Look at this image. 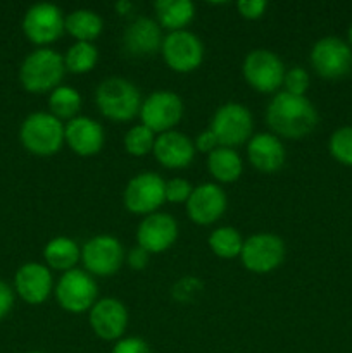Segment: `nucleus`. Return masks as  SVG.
Segmentation results:
<instances>
[{"instance_id": "nucleus-1", "label": "nucleus", "mask_w": 352, "mask_h": 353, "mask_svg": "<svg viewBox=\"0 0 352 353\" xmlns=\"http://www.w3.org/2000/svg\"><path fill=\"white\" fill-rule=\"evenodd\" d=\"M266 123L276 137L300 140L316 128L317 110L306 95L280 92L266 107Z\"/></svg>"}, {"instance_id": "nucleus-2", "label": "nucleus", "mask_w": 352, "mask_h": 353, "mask_svg": "<svg viewBox=\"0 0 352 353\" xmlns=\"http://www.w3.org/2000/svg\"><path fill=\"white\" fill-rule=\"evenodd\" d=\"M95 102L100 112L110 121H131L140 114V90L130 79L121 76H110L102 79L95 90Z\"/></svg>"}, {"instance_id": "nucleus-3", "label": "nucleus", "mask_w": 352, "mask_h": 353, "mask_svg": "<svg viewBox=\"0 0 352 353\" xmlns=\"http://www.w3.org/2000/svg\"><path fill=\"white\" fill-rule=\"evenodd\" d=\"M64 74V55L43 47L37 48L24 59L19 69V81L28 92L45 93L61 86Z\"/></svg>"}, {"instance_id": "nucleus-4", "label": "nucleus", "mask_w": 352, "mask_h": 353, "mask_svg": "<svg viewBox=\"0 0 352 353\" xmlns=\"http://www.w3.org/2000/svg\"><path fill=\"white\" fill-rule=\"evenodd\" d=\"M21 143L28 152L40 157L57 154L64 141V124L50 112H33L23 121Z\"/></svg>"}, {"instance_id": "nucleus-5", "label": "nucleus", "mask_w": 352, "mask_h": 353, "mask_svg": "<svg viewBox=\"0 0 352 353\" xmlns=\"http://www.w3.org/2000/svg\"><path fill=\"white\" fill-rule=\"evenodd\" d=\"M209 130L216 134L219 147L235 148L252 138L254 117L251 110L238 102H228L217 107L211 119Z\"/></svg>"}, {"instance_id": "nucleus-6", "label": "nucleus", "mask_w": 352, "mask_h": 353, "mask_svg": "<svg viewBox=\"0 0 352 353\" xmlns=\"http://www.w3.org/2000/svg\"><path fill=\"white\" fill-rule=\"evenodd\" d=\"M285 241L275 233H255L244 240L240 261L254 274H268L285 261Z\"/></svg>"}, {"instance_id": "nucleus-7", "label": "nucleus", "mask_w": 352, "mask_h": 353, "mask_svg": "<svg viewBox=\"0 0 352 353\" xmlns=\"http://www.w3.org/2000/svg\"><path fill=\"white\" fill-rule=\"evenodd\" d=\"M242 72L252 88L261 93H273L283 85L286 69L278 54L268 48H255L245 55Z\"/></svg>"}, {"instance_id": "nucleus-8", "label": "nucleus", "mask_w": 352, "mask_h": 353, "mask_svg": "<svg viewBox=\"0 0 352 353\" xmlns=\"http://www.w3.org/2000/svg\"><path fill=\"white\" fill-rule=\"evenodd\" d=\"M183 100L171 90H157L141 102L140 119L144 126L155 134L168 133L176 128L183 117Z\"/></svg>"}, {"instance_id": "nucleus-9", "label": "nucleus", "mask_w": 352, "mask_h": 353, "mask_svg": "<svg viewBox=\"0 0 352 353\" xmlns=\"http://www.w3.org/2000/svg\"><path fill=\"white\" fill-rule=\"evenodd\" d=\"M97 283L81 269L62 272L61 279L55 285V299L61 309L71 314H81L92 309L97 302Z\"/></svg>"}, {"instance_id": "nucleus-10", "label": "nucleus", "mask_w": 352, "mask_h": 353, "mask_svg": "<svg viewBox=\"0 0 352 353\" xmlns=\"http://www.w3.org/2000/svg\"><path fill=\"white\" fill-rule=\"evenodd\" d=\"M81 262L90 276L109 278L124 264V248L113 234H97L81 247Z\"/></svg>"}, {"instance_id": "nucleus-11", "label": "nucleus", "mask_w": 352, "mask_h": 353, "mask_svg": "<svg viewBox=\"0 0 352 353\" xmlns=\"http://www.w3.org/2000/svg\"><path fill=\"white\" fill-rule=\"evenodd\" d=\"M166 181L157 172L145 171L128 181L123 193V203L131 214L148 216L157 212L166 202Z\"/></svg>"}, {"instance_id": "nucleus-12", "label": "nucleus", "mask_w": 352, "mask_h": 353, "mask_svg": "<svg viewBox=\"0 0 352 353\" xmlns=\"http://www.w3.org/2000/svg\"><path fill=\"white\" fill-rule=\"evenodd\" d=\"M23 31L31 43L43 48L64 34L66 16L55 3H35L24 14Z\"/></svg>"}, {"instance_id": "nucleus-13", "label": "nucleus", "mask_w": 352, "mask_h": 353, "mask_svg": "<svg viewBox=\"0 0 352 353\" xmlns=\"http://www.w3.org/2000/svg\"><path fill=\"white\" fill-rule=\"evenodd\" d=\"M311 65L324 79L344 78L352 69V48L338 37H323L311 48Z\"/></svg>"}, {"instance_id": "nucleus-14", "label": "nucleus", "mask_w": 352, "mask_h": 353, "mask_svg": "<svg viewBox=\"0 0 352 353\" xmlns=\"http://www.w3.org/2000/svg\"><path fill=\"white\" fill-rule=\"evenodd\" d=\"M162 59L176 72H192L202 64L204 43L188 30L171 31L162 40Z\"/></svg>"}, {"instance_id": "nucleus-15", "label": "nucleus", "mask_w": 352, "mask_h": 353, "mask_svg": "<svg viewBox=\"0 0 352 353\" xmlns=\"http://www.w3.org/2000/svg\"><path fill=\"white\" fill-rule=\"evenodd\" d=\"M178 240V223L171 214L154 212L145 216L137 228L138 247L148 254H162Z\"/></svg>"}, {"instance_id": "nucleus-16", "label": "nucleus", "mask_w": 352, "mask_h": 353, "mask_svg": "<svg viewBox=\"0 0 352 353\" xmlns=\"http://www.w3.org/2000/svg\"><path fill=\"white\" fill-rule=\"evenodd\" d=\"M90 327L104 341H117L128 327V310L121 300L100 299L90 309Z\"/></svg>"}, {"instance_id": "nucleus-17", "label": "nucleus", "mask_w": 352, "mask_h": 353, "mask_svg": "<svg viewBox=\"0 0 352 353\" xmlns=\"http://www.w3.org/2000/svg\"><path fill=\"white\" fill-rule=\"evenodd\" d=\"M226 205L228 199L224 190L217 183H204L195 186L186 200V214L190 221L199 226H209L223 217Z\"/></svg>"}, {"instance_id": "nucleus-18", "label": "nucleus", "mask_w": 352, "mask_h": 353, "mask_svg": "<svg viewBox=\"0 0 352 353\" xmlns=\"http://www.w3.org/2000/svg\"><path fill=\"white\" fill-rule=\"evenodd\" d=\"M64 141L79 157H92L104 148L106 133L102 124L86 116L68 121L64 126Z\"/></svg>"}, {"instance_id": "nucleus-19", "label": "nucleus", "mask_w": 352, "mask_h": 353, "mask_svg": "<svg viewBox=\"0 0 352 353\" xmlns=\"http://www.w3.org/2000/svg\"><path fill=\"white\" fill-rule=\"evenodd\" d=\"M16 292L30 305H40L50 296L54 290V279L47 265L38 262H28L21 265L14 278Z\"/></svg>"}, {"instance_id": "nucleus-20", "label": "nucleus", "mask_w": 352, "mask_h": 353, "mask_svg": "<svg viewBox=\"0 0 352 353\" xmlns=\"http://www.w3.org/2000/svg\"><path fill=\"white\" fill-rule=\"evenodd\" d=\"M162 30L157 21L140 16L131 21L123 34L124 50L133 57L154 55L162 47Z\"/></svg>"}, {"instance_id": "nucleus-21", "label": "nucleus", "mask_w": 352, "mask_h": 353, "mask_svg": "<svg viewBox=\"0 0 352 353\" xmlns=\"http://www.w3.org/2000/svg\"><path fill=\"white\" fill-rule=\"evenodd\" d=\"M195 145L182 131H168L155 137L154 150L157 162L168 169H183L190 165L195 157Z\"/></svg>"}, {"instance_id": "nucleus-22", "label": "nucleus", "mask_w": 352, "mask_h": 353, "mask_svg": "<svg viewBox=\"0 0 352 353\" xmlns=\"http://www.w3.org/2000/svg\"><path fill=\"white\" fill-rule=\"evenodd\" d=\"M247 159L257 171L276 172L285 165L286 152L276 134L257 133L247 141Z\"/></svg>"}, {"instance_id": "nucleus-23", "label": "nucleus", "mask_w": 352, "mask_h": 353, "mask_svg": "<svg viewBox=\"0 0 352 353\" xmlns=\"http://www.w3.org/2000/svg\"><path fill=\"white\" fill-rule=\"evenodd\" d=\"M43 257L48 269L68 272L76 269V264L81 261V248L71 238L55 236L45 245Z\"/></svg>"}, {"instance_id": "nucleus-24", "label": "nucleus", "mask_w": 352, "mask_h": 353, "mask_svg": "<svg viewBox=\"0 0 352 353\" xmlns=\"http://www.w3.org/2000/svg\"><path fill=\"white\" fill-rule=\"evenodd\" d=\"M159 26L171 31L185 30L195 16V3L190 0H157L154 3Z\"/></svg>"}, {"instance_id": "nucleus-25", "label": "nucleus", "mask_w": 352, "mask_h": 353, "mask_svg": "<svg viewBox=\"0 0 352 353\" xmlns=\"http://www.w3.org/2000/svg\"><path fill=\"white\" fill-rule=\"evenodd\" d=\"M207 168L217 183H235L244 172V161L235 148L217 147L207 155Z\"/></svg>"}, {"instance_id": "nucleus-26", "label": "nucleus", "mask_w": 352, "mask_h": 353, "mask_svg": "<svg viewBox=\"0 0 352 353\" xmlns=\"http://www.w3.org/2000/svg\"><path fill=\"white\" fill-rule=\"evenodd\" d=\"M104 21L95 10L76 9L66 16V31L76 41H90L92 43L102 33Z\"/></svg>"}, {"instance_id": "nucleus-27", "label": "nucleus", "mask_w": 352, "mask_h": 353, "mask_svg": "<svg viewBox=\"0 0 352 353\" xmlns=\"http://www.w3.org/2000/svg\"><path fill=\"white\" fill-rule=\"evenodd\" d=\"M48 109L52 116L57 119H75L78 117L79 109H81V95L72 86H57L52 90L48 97Z\"/></svg>"}, {"instance_id": "nucleus-28", "label": "nucleus", "mask_w": 352, "mask_h": 353, "mask_svg": "<svg viewBox=\"0 0 352 353\" xmlns=\"http://www.w3.org/2000/svg\"><path fill=\"white\" fill-rule=\"evenodd\" d=\"M207 243H209L211 252L219 259H235L240 257L244 238L235 228L221 226L209 234Z\"/></svg>"}, {"instance_id": "nucleus-29", "label": "nucleus", "mask_w": 352, "mask_h": 353, "mask_svg": "<svg viewBox=\"0 0 352 353\" xmlns=\"http://www.w3.org/2000/svg\"><path fill=\"white\" fill-rule=\"evenodd\" d=\"M97 61H99V50L90 41H75L64 55L66 71L72 72V74L90 72L95 68Z\"/></svg>"}, {"instance_id": "nucleus-30", "label": "nucleus", "mask_w": 352, "mask_h": 353, "mask_svg": "<svg viewBox=\"0 0 352 353\" xmlns=\"http://www.w3.org/2000/svg\"><path fill=\"white\" fill-rule=\"evenodd\" d=\"M155 137L157 134L148 130L147 126H144V124L131 126L124 134V150L133 155V157H144V155L150 154L154 150Z\"/></svg>"}, {"instance_id": "nucleus-31", "label": "nucleus", "mask_w": 352, "mask_h": 353, "mask_svg": "<svg viewBox=\"0 0 352 353\" xmlns=\"http://www.w3.org/2000/svg\"><path fill=\"white\" fill-rule=\"evenodd\" d=\"M331 157L340 164L352 168V126L338 128L328 141Z\"/></svg>"}, {"instance_id": "nucleus-32", "label": "nucleus", "mask_w": 352, "mask_h": 353, "mask_svg": "<svg viewBox=\"0 0 352 353\" xmlns=\"http://www.w3.org/2000/svg\"><path fill=\"white\" fill-rule=\"evenodd\" d=\"M200 292H202V283H200V279L193 278V276H183V278H179L173 285L171 295L176 302L190 303L200 295Z\"/></svg>"}, {"instance_id": "nucleus-33", "label": "nucleus", "mask_w": 352, "mask_h": 353, "mask_svg": "<svg viewBox=\"0 0 352 353\" xmlns=\"http://www.w3.org/2000/svg\"><path fill=\"white\" fill-rule=\"evenodd\" d=\"M309 72L304 68H299V65H293L289 71L285 72V78H283V92L292 93V95H306L307 88H309Z\"/></svg>"}, {"instance_id": "nucleus-34", "label": "nucleus", "mask_w": 352, "mask_h": 353, "mask_svg": "<svg viewBox=\"0 0 352 353\" xmlns=\"http://www.w3.org/2000/svg\"><path fill=\"white\" fill-rule=\"evenodd\" d=\"M164 192H166V202L186 203V200H188L190 195H192L193 186L190 185L186 179L173 178L169 179V181H166Z\"/></svg>"}, {"instance_id": "nucleus-35", "label": "nucleus", "mask_w": 352, "mask_h": 353, "mask_svg": "<svg viewBox=\"0 0 352 353\" xmlns=\"http://www.w3.org/2000/svg\"><path fill=\"white\" fill-rule=\"evenodd\" d=\"M110 353H152V350L147 341L141 340V338L128 336L117 340Z\"/></svg>"}, {"instance_id": "nucleus-36", "label": "nucleus", "mask_w": 352, "mask_h": 353, "mask_svg": "<svg viewBox=\"0 0 352 353\" xmlns=\"http://www.w3.org/2000/svg\"><path fill=\"white\" fill-rule=\"evenodd\" d=\"M237 9L245 19H259L268 9V2L266 0H240L237 3Z\"/></svg>"}, {"instance_id": "nucleus-37", "label": "nucleus", "mask_w": 352, "mask_h": 353, "mask_svg": "<svg viewBox=\"0 0 352 353\" xmlns=\"http://www.w3.org/2000/svg\"><path fill=\"white\" fill-rule=\"evenodd\" d=\"M193 145H195L197 152H202V154L209 155L211 152H214L217 147H219V141H217L216 134H214L213 131L206 130V131H202V133L197 134L195 143Z\"/></svg>"}, {"instance_id": "nucleus-38", "label": "nucleus", "mask_w": 352, "mask_h": 353, "mask_svg": "<svg viewBox=\"0 0 352 353\" xmlns=\"http://www.w3.org/2000/svg\"><path fill=\"white\" fill-rule=\"evenodd\" d=\"M148 257H150V254L137 245V247H133L130 252H128L126 262L133 271H141V269L147 268Z\"/></svg>"}, {"instance_id": "nucleus-39", "label": "nucleus", "mask_w": 352, "mask_h": 353, "mask_svg": "<svg viewBox=\"0 0 352 353\" xmlns=\"http://www.w3.org/2000/svg\"><path fill=\"white\" fill-rule=\"evenodd\" d=\"M14 305V293L7 283L0 281V321L10 312Z\"/></svg>"}, {"instance_id": "nucleus-40", "label": "nucleus", "mask_w": 352, "mask_h": 353, "mask_svg": "<svg viewBox=\"0 0 352 353\" xmlns=\"http://www.w3.org/2000/svg\"><path fill=\"white\" fill-rule=\"evenodd\" d=\"M116 10H117V14H128L130 12L131 9H133V2H130V0H117L116 2Z\"/></svg>"}, {"instance_id": "nucleus-41", "label": "nucleus", "mask_w": 352, "mask_h": 353, "mask_svg": "<svg viewBox=\"0 0 352 353\" xmlns=\"http://www.w3.org/2000/svg\"><path fill=\"white\" fill-rule=\"evenodd\" d=\"M349 45H351V48H352V24H351V28H349Z\"/></svg>"}, {"instance_id": "nucleus-42", "label": "nucleus", "mask_w": 352, "mask_h": 353, "mask_svg": "<svg viewBox=\"0 0 352 353\" xmlns=\"http://www.w3.org/2000/svg\"><path fill=\"white\" fill-rule=\"evenodd\" d=\"M30 353H43V352H30Z\"/></svg>"}]
</instances>
